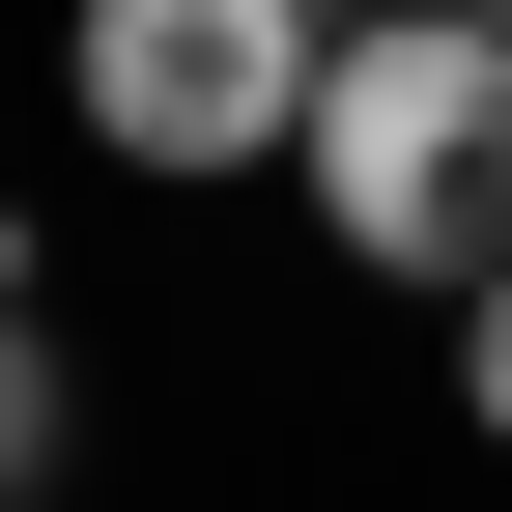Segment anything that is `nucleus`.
Returning a JSON list of instances; mask_svg holds the SVG:
<instances>
[{"instance_id":"f257e3e1","label":"nucleus","mask_w":512,"mask_h":512,"mask_svg":"<svg viewBox=\"0 0 512 512\" xmlns=\"http://www.w3.org/2000/svg\"><path fill=\"white\" fill-rule=\"evenodd\" d=\"M313 228L370 256V285H512V29H456V0H342V57H313Z\"/></svg>"},{"instance_id":"f03ea898","label":"nucleus","mask_w":512,"mask_h":512,"mask_svg":"<svg viewBox=\"0 0 512 512\" xmlns=\"http://www.w3.org/2000/svg\"><path fill=\"white\" fill-rule=\"evenodd\" d=\"M313 57H342V0H86L57 86H86L114 171H285L313 143Z\"/></svg>"},{"instance_id":"7ed1b4c3","label":"nucleus","mask_w":512,"mask_h":512,"mask_svg":"<svg viewBox=\"0 0 512 512\" xmlns=\"http://www.w3.org/2000/svg\"><path fill=\"white\" fill-rule=\"evenodd\" d=\"M57 456H86V370H57V313H29V285H0V512H29Z\"/></svg>"},{"instance_id":"20e7f679","label":"nucleus","mask_w":512,"mask_h":512,"mask_svg":"<svg viewBox=\"0 0 512 512\" xmlns=\"http://www.w3.org/2000/svg\"><path fill=\"white\" fill-rule=\"evenodd\" d=\"M456 399H484V456H512V285H456Z\"/></svg>"},{"instance_id":"39448f33","label":"nucleus","mask_w":512,"mask_h":512,"mask_svg":"<svg viewBox=\"0 0 512 512\" xmlns=\"http://www.w3.org/2000/svg\"><path fill=\"white\" fill-rule=\"evenodd\" d=\"M456 29H512V0H456Z\"/></svg>"}]
</instances>
